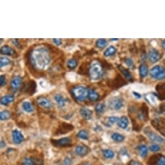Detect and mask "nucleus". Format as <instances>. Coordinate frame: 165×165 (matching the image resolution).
Returning a JSON list of instances; mask_svg holds the SVG:
<instances>
[{
    "label": "nucleus",
    "instance_id": "nucleus-10",
    "mask_svg": "<svg viewBox=\"0 0 165 165\" xmlns=\"http://www.w3.org/2000/svg\"><path fill=\"white\" fill-rule=\"evenodd\" d=\"M53 145L57 146H62V147H64V146H66L70 145V143H71V141H70V139L68 137H64L62 139H60L59 140H53L51 141Z\"/></svg>",
    "mask_w": 165,
    "mask_h": 165
},
{
    "label": "nucleus",
    "instance_id": "nucleus-31",
    "mask_svg": "<svg viewBox=\"0 0 165 165\" xmlns=\"http://www.w3.org/2000/svg\"><path fill=\"white\" fill-rule=\"evenodd\" d=\"M105 108V104L100 103L98 104L95 107V110L98 113H102L104 111Z\"/></svg>",
    "mask_w": 165,
    "mask_h": 165
},
{
    "label": "nucleus",
    "instance_id": "nucleus-25",
    "mask_svg": "<svg viewBox=\"0 0 165 165\" xmlns=\"http://www.w3.org/2000/svg\"><path fill=\"white\" fill-rule=\"evenodd\" d=\"M10 60L7 57H1L0 58V68L3 67L6 65L10 64Z\"/></svg>",
    "mask_w": 165,
    "mask_h": 165
},
{
    "label": "nucleus",
    "instance_id": "nucleus-19",
    "mask_svg": "<svg viewBox=\"0 0 165 165\" xmlns=\"http://www.w3.org/2000/svg\"><path fill=\"white\" fill-rule=\"evenodd\" d=\"M146 99L153 106H156L158 104L157 98L153 94H148V95H146Z\"/></svg>",
    "mask_w": 165,
    "mask_h": 165
},
{
    "label": "nucleus",
    "instance_id": "nucleus-23",
    "mask_svg": "<svg viewBox=\"0 0 165 165\" xmlns=\"http://www.w3.org/2000/svg\"><path fill=\"white\" fill-rule=\"evenodd\" d=\"M138 152H139L140 155L142 158H145L148 154V148L145 145H140L138 148Z\"/></svg>",
    "mask_w": 165,
    "mask_h": 165
},
{
    "label": "nucleus",
    "instance_id": "nucleus-42",
    "mask_svg": "<svg viewBox=\"0 0 165 165\" xmlns=\"http://www.w3.org/2000/svg\"><path fill=\"white\" fill-rule=\"evenodd\" d=\"M12 41L13 43H14L15 45H16V46L19 45V43H18V39H12Z\"/></svg>",
    "mask_w": 165,
    "mask_h": 165
},
{
    "label": "nucleus",
    "instance_id": "nucleus-24",
    "mask_svg": "<svg viewBox=\"0 0 165 165\" xmlns=\"http://www.w3.org/2000/svg\"><path fill=\"white\" fill-rule=\"evenodd\" d=\"M116 48L113 46H110L109 48H107L106 49V51L104 52V55L105 56H112V55H114L116 53Z\"/></svg>",
    "mask_w": 165,
    "mask_h": 165
},
{
    "label": "nucleus",
    "instance_id": "nucleus-36",
    "mask_svg": "<svg viewBox=\"0 0 165 165\" xmlns=\"http://www.w3.org/2000/svg\"><path fill=\"white\" fill-rule=\"evenodd\" d=\"M150 149L151 151H154V152H157V151H159L161 150V148L160 146L157 145H153L150 146Z\"/></svg>",
    "mask_w": 165,
    "mask_h": 165
},
{
    "label": "nucleus",
    "instance_id": "nucleus-7",
    "mask_svg": "<svg viewBox=\"0 0 165 165\" xmlns=\"http://www.w3.org/2000/svg\"><path fill=\"white\" fill-rule=\"evenodd\" d=\"M22 81L23 79L20 76H16L10 81V87L14 91L18 90L22 86Z\"/></svg>",
    "mask_w": 165,
    "mask_h": 165
},
{
    "label": "nucleus",
    "instance_id": "nucleus-4",
    "mask_svg": "<svg viewBox=\"0 0 165 165\" xmlns=\"http://www.w3.org/2000/svg\"><path fill=\"white\" fill-rule=\"evenodd\" d=\"M150 76L154 79L163 80L165 78V69L163 66L156 65L150 70Z\"/></svg>",
    "mask_w": 165,
    "mask_h": 165
},
{
    "label": "nucleus",
    "instance_id": "nucleus-37",
    "mask_svg": "<svg viewBox=\"0 0 165 165\" xmlns=\"http://www.w3.org/2000/svg\"><path fill=\"white\" fill-rule=\"evenodd\" d=\"M125 64H126V65H127L128 67H132L133 66V60L129 58H126L125 60Z\"/></svg>",
    "mask_w": 165,
    "mask_h": 165
},
{
    "label": "nucleus",
    "instance_id": "nucleus-18",
    "mask_svg": "<svg viewBox=\"0 0 165 165\" xmlns=\"http://www.w3.org/2000/svg\"><path fill=\"white\" fill-rule=\"evenodd\" d=\"M118 124L119 126L122 128V129H125L127 127L128 124H129V121H128V119L126 117H122L120 118L118 120Z\"/></svg>",
    "mask_w": 165,
    "mask_h": 165
},
{
    "label": "nucleus",
    "instance_id": "nucleus-14",
    "mask_svg": "<svg viewBox=\"0 0 165 165\" xmlns=\"http://www.w3.org/2000/svg\"><path fill=\"white\" fill-rule=\"evenodd\" d=\"M0 53L3 55H9V56H12L15 54L14 49H12L10 47L7 45H3L0 49Z\"/></svg>",
    "mask_w": 165,
    "mask_h": 165
},
{
    "label": "nucleus",
    "instance_id": "nucleus-5",
    "mask_svg": "<svg viewBox=\"0 0 165 165\" xmlns=\"http://www.w3.org/2000/svg\"><path fill=\"white\" fill-rule=\"evenodd\" d=\"M108 106L111 109H120L123 106L122 99L118 96H114L111 98L108 101Z\"/></svg>",
    "mask_w": 165,
    "mask_h": 165
},
{
    "label": "nucleus",
    "instance_id": "nucleus-3",
    "mask_svg": "<svg viewBox=\"0 0 165 165\" xmlns=\"http://www.w3.org/2000/svg\"><path fill=\"white\" fill-rule=\"evenodd\" d=\"M90 76L93 80H97L101 77L103 71H102V67L99 63L94 62L92 63L90 67Z\"/></svg>",
    "mask_w": 165,
    "mask_h": 165
},
{
    "label": "nucleus",
    "instance_id": "nucleus-41",
    "mask_svg": "<svg viewBox=\"0 0 165 165\" xmlns=\"http://www.w3.org/2000/svg\"><path fill=\"white\" fill-rule=\"evenodd\" d=\"M133 96H135V97H136L137 98H141V95L140 93H138V92H133Z\"/></svg>",
    "mask_w": 165,
    "mask_h": 165
},
{
    "label": "nucleus",
    "instance_id": "nucleus-34",
    "mask_svg": "<svg viewBox=\"0 0 165 165\" xmlns=\"http://www.w3.org/2000/svg\"><path fill=\"white\" fill-rule=\"evenodd\" d=\"M7 83L6 77L5 75H0V87H3Z\"/></svg>",
    "mask_w": 165,
    "mask_h": 165
},
{
    "label": "nucleus",
    "instance_id": "nucleus-9",
    "mask_svg": "<svg viewBox=\"0 0 165 165\" xmlns=\"http://www.w3.org/2000/svg\"><path fill=\"white\" fill-rule=\"evenodd\" d=\"M148 58L151 63H155L161 59V54L155 49H151L148 53Z\"/></svg>",
    "mask_w": 165,
    "mask_h": 165
},
{
    "label": "nucleus",
    "instance_id": "nucleus-45",
    "mask_svg": "<svg viewBox=\"0 0 165 165\" xmlns=\"http://www.w3.org/2000/svg\"><path fill=\"white\" fill-rule=\"evenodd\" d=\"M162 46H163L164 50L165 51V40H164L163 42H162Z\"/></svg>",
    "mask_w": 165,
    "mask_h": 165
},
{
    "label": "nucleus",
    "instance_id": "nucleus-33",
    "mask_svg": "<svg viewBox=\"0 0 165 165\" xmlns=\"http://www.w3.org/2000/svg\"><path fill=\"white\" fill-rule=\"evenodd\" d=\"M122 72L124 75L125 76V77L127 78V79L131 80L132 79V77H131V73H129V71L127 69H122Z\"/></svg>",
    "mask_w": 165,
    "mask_h": 165
},
{
    "label": "nucleus",
    "instance_id": "nucleus-22",
    "mask_svg": "<svg viewBox=\"0 0 165 165\" xmlns=\"http://www.w3.org/2000/svg\"><path fill=\"white\" fill-rule=\"evenodd\" d=\"M139 72H140V75L142 78H145L148 73V67L146 66L145 64H142L140 66L139 68Z\"/></svg>",
    "mask_w": 165,
    "mask_h": 165
},
{
    "label": "nucleus",
    "instance_id": "nucleus-2",
    "mask_svg": "<svg viewBox=\"0 0 165 165\" xmlns=\"http://www.w3.org/2000/svg\"><path fill=\"white\" fill-rule=\"evenodd\" d=\"M72 93L78 101H84L88 96V90L85 86H79L73 88Z\"/></svg>",
    "mask_w": 165,
    "mask_h": 165
},
{
    "label": "nucleus",
    "instance_id": "nucleus-48",
    "mask_svg": "<svg viewBox=\"0 0 165 165\" xmlns=\"http://www.w3.org/2000/svg\"><path fill=\"white\" fill-rule=\"evenodd\" d=\"M111 40H114V41H116V40H118V39H111Z\"/></svg>",
    "mask_w": 165,
    "mask_h": 165
},
{
    "label": "nucleus",
    "instance_id": "nucleus-44",
    "mask_svg": "<svg viewBox=\"0 0 165 165\" xmlns=\"http://www.w3.org/2000/svg\"><path fill=\"white\" fill-rule=\"evenodd\" d=\"M131 165H141V164L139 163H138V162H137V161H133L131 164Z\"/></svg>",
    "mask_w": 165,
    "mask_h": 165
},
{
    "label": "nucleus",
    "instance_id": "nucleus-1",
    "mask_svg": "<svg viewBox=\"0 0 165 165\" xmlns=\"http://www.w3.org/2000/svg\"><path fill=\"white\" fill-rule=\"evenodd\" d=\"M29 58L31 65L38 71L45 70L51 63L50 53L46 47L37 46L31 51Z\"/></svg>",
    "mask_w": 165,
    "mask_h": 165
},
{
    "label": "nucleus",
    "instance_id": "nucleus-28",
    "mask_svg": "<svg viewBox=\"0 0 165 165\" xmlns=\"http://www.w3.org/2000/svg\"><path fill=\"white\" fill-rule=\"evenodd\" d=\"M77 65V60L74 58H71L70 59L67 63V65L70 69H74V68L76 67Z\"/></svg>",
    "mask_w": 165,
    "mask_h": 165
},
{
    "label": "nucleus",
    "instance_id": "nucleus-11",
    "mask_svg": "<svg viewBox=\"0 0 165 165\" xmlns=\"http://www.w3.org/2000/svg\"><path fill=\"white\" fill-rule=\"evenodd\" d=\"M146 135L148 136V137L150 139L151 141H153V142H156V143H163L164 142V139L162 138L161 136L158 135L157 134H156L151 131H148V132H146Z\"/></svg>",
    "mask_w": 165,
    "mask_h": 165
},
{
    "label": "nucleus",
    "instance_id": "nucleus-47",
    "mask_svg": "<svg viewBox=\"0 0 165 165\" xmlns=\"http://www.w3.org/2000/svg\"><path fill=\"white\" fill-rule=\"evenodd\" d=\"M81 165H90V164H88V163H84V164H83Z\"/></svg>",
    "mask_w": 165,
    "mask_h": 165
},
{
    "label": "nucleus",
    "instance_id": "nucleus-43",
    "mask_svg": "<svg viewBox=\"0 0 165 165\" xmlns=\"http://www.w3.org/2000/svg\"><path fill=\"white\" fill-rule=\"evenodd\" d=\"M5 146V143L4 142V141H0V148H3Z\"/></svg>",
    "mask_w": 165,
    "mask_h": 165
},
{
    "label": "nucleus",
    "instance_id": "nucleus-13",
    "mask_svg": "<svg viewBox=\"0 0 165 165\" xmlns=\"http://www.w3.org/2000/svg\"><path fill=\"white\" fill-rule=\"evenodd\" d=\"M88 152V148L85 145H79L75 148V153L79 156H85Z\"/></svg>",
    "mask_w": 165,
    "mask_h": 165
},
{
    "label": "nucleus",
    "instance_id": "nucleus-27",
    "mask_svg": "<svg viewBox=\"0 0 165 165\" xmlns=\"http://www.w3.org/2000/svg\"><path fill=\"white\" fill-rule=\"evenodd\" d=\"M77 137L83 140H86L88 138V132L85 130H81L77 133Z\"/></svg>",
    "mask_w": 165,
    "mask_h": 165
},
{
    "label": "nucleus",
    "instance_id": "nucleus-40",
    "mask_svg": "<svg viewBox=\"0 0 165 165\" xmlns=\"http://www.w3.org/2000/svg\"><path fill=\"white\" fill-rule=\"evenodd\" d=\"M71 160L70 159L66 158L65 160L64 161V165H70L71 164Z\"/></svg>",
    "mask_w": 165,
    "mask_h": 165
},
{
    "label": "nucleus",
    "instance_id": "nucleus-8",
    "mask_svg": "<svg viewBox=\"0 0 165 165\" xmlns=\"http://www.w3.org/2000/svg\"><path fill=\"white\" fill-rule=\"evenodd\" d=\"M12 139L13 142L16 145H19V144L22 143L23 141H24V137L22 135L20 131L18 130H14L12 132Z\"/></svg>",
    "mask_w": 165,
    "mask_h": 165
},
{
    "label": "nucleus",
    "instance_id": "nucleus-35",
    "mask_svg": "<svg viewBox=\"0 0 165 165\" xmlns=\"http://www.w3.org/2000/svg\"><path fill=\"white\" fill-rule=\"evenodd\" d=\"M109 122L111 123V124H114V123H116L117 122H118V120H119V118L118 117H115V116H112V117H110L109 118Z\"/></svg>",
    "mask_w": 165,
    "mask_h": 165
},
{
    "label": "nucleus",
    "instance_id": "nucleus-20",
    "mask_svg": "<svg viewBox=\"0 0 165 165\" xmlns=\"http://www.w3.org/2000/svg\"><path fill=\"white\" fill-rule=\"evenodd\" d=\"M88 97L91 101H96L99 98V95L96 91L93 90H90L88 91Z\"/></svg>",
    "mask_w": 165,
    "mask_h": 165
},
{
    "label": "nucleus",
    "instance_id": "nucleus-15",
    "mask_svg": "<svg viewBox=\"0 0 165 165\" xmlns=\"http://www.w3.org/2000/svg\"><path fill=\"white\" fill-rule=\"evenodd\" d=\"M80 114L83 119H85L86 120H89L91 119L92 111L88 108H82L80 109Z\"/></svg>",
    "mask_w": 165,
    "mask_h": 165
},
{
    "label": "nucleus",
    "instance_id": "nucleus-39",
    "mask_svg": "<svg viewBox=\"0 0 165 165\" xmlns=\"http://www.w3.org/2000/svg\"><path fill=\"white\" fill-rule=\"evenodd\" d=\"M53 43L55 44V45H61V44H62L61 39L53 38Z\"/></svg>",
    "mask_w": 165,
    "mask_h": 165
},
{
    "label": "nucleus",
    "instance_id": "nucleus-17",
    "mask_svg": "<svg viewBox=\"0 0 165 165\" xmlns=\"http://www.w3.org/2000/svg\"><path fill=\"white\" fill-rule=\"evenodd\" d=\"M22 108L27 113H32L34 111V106L30 102L25 101L22 104Z\"/></svg>",
    "mask_w": 165,
    "mask_h": 165
},
{
    "label": "nucleus",
    "instance_id": "nucleus-29",
    "mask_svg": "<svg viewBox=\"0 0 165 165\" xmlns=\"http://www.w3.org/2000/svg\"><path fill=\"white\" fill-rule=\"evenodd\" d=\"M22 165H36V164L33 158H25L23 159Z\"/></svg>",
    "mask_w": 165,
    "mask_h": 165
},
{
    "label": "nucleus",
    "instance_id": "nucleus-6",
    "mask_svg": "<svg viewBox=\"0 0 165 165\" xmlns=\"http://www.w3.org/2000/svg\"><path fill=\"white\" fill-rule=\"evenodd\" d=\"M36 103L40 107H42L46 109H51L53 107V104L50 100L44 96H39L36 99Z\"/></svg>",
    "mask_w": 165,
    "mask_h": 165
},
{
    "label": "nucleus",
    "instance_id": "nucleus-32",
    "mask_svg": "<svg viewBox=\"0 0 165 165\" xmlns=\"http://www.w3.org/2000/svg\"><path fill=\"white\" fill-rule=\"evenodd\" d=\"M103 155L107 159H111L114 155V152L111 150H104L103 151Z\"/></svg>",
    "mask_w": 165,
    "mask_h": 165
},
{
    "label": "nucleus",
    "instance_id": "nucleus-21",
    "mask_svg": "<svg viewBox=\"0 0 165 165\" xmlns=\"http://www.w3.org/2000/svg\"><path fill=\"white\" fill-rule=\"evenodd\" d=\"M10 118V113L8 110H3L0 111V120H7Z\"/></svg>",
    "mask_w": 165,
    "mask_h": 165
},
{
    "label": "nucleus",
    "instance_id": "nucleus-38",
    "mask_svg": "<svg viewBox=\"0 0 165 165\" xmlns=\"http://www.w3.org/2000/svg\"><path fill=\"white\" fill-rule=\"evenodd\" d=\"M157 165H165V157L161 156L159 159Z\"/></svg>",
    "mask_w": 165,
    "mask_h": 165
},
{
    "label": "nucleus",
    "instance_id": "nucleus-30",
    "mask_svg": "<svg viewBox=\"0 0 165 165\" xmlns=\"http://www.w3.org/2000/svg\"><path fill=\"white\" fill-rule=\"evenodd\" d=\"M107 45V41L105 39H99L96 42V45L99 48H103Z\"/></svg>",
    "mask_w": 165,
    "mask_h": 165
},
{
    "label": "nucleus",
    "instance_id": "nucleus-26",
    "mask_svg": "<svg viewBox=\"0 0 165 165\" xmlns=\"http://www.w3.org/2000/svg\"><path fill=\"white\" fill-rule=\"evenodd\" d=\"M111 138L115 141H118V142H121L124 140V137L121 134H119L118 133H114L111 135Z\"/></svg>",
    "mask_w": 165,
    "mask_h": 165
},
{
    "label": "nucleus",
    "instance_id": "nucleus-46",
    "mask_svg": "<svg viewBox=\"0 0 165 165\" xmlns=\"http://www.w3.org/2000/svg\"><path fill=\"white\" fill-rule=\"evenodd\" d=\"M3 39L0 38V44H1V43L3 42Z\"/></svg>",
    "mask_w": 165,
    "mask_h": 165
},
{
    "label": "nucleus",
    "instance_id": "nucleus-12",
    "mask_svg": "<svg viewBox=\"0 0 165 165\" xmlns=\"http://www.w3.org/2000/svg\"><path fill=\"white\" fill-rule=\"evenodd\" d=\"M14 100V97L13 95H5L0 98V104L3 106H7L8 104L12 103Z\"/></svg>",
    "mask_w": 165,
    "mask_h": 165
},
{
    "label": "nucleus",
    "instance_id": "nucleus-16",
    "mask_svg": "<svg viewBox=\"0 0 165 165\" xmlns=\"http://www.w3.org/2000/svg\"><path fill=\"white\" fill-rule=\"evenodd\" d=\"M54 99L57 103V104H58V106L59 107H61V108L64 107L66 105V100L61 95V94H56V95L54 96Z\"/></svg>",
    "mask_w": 165,
    "mask_h": 165
}]
</instances>
